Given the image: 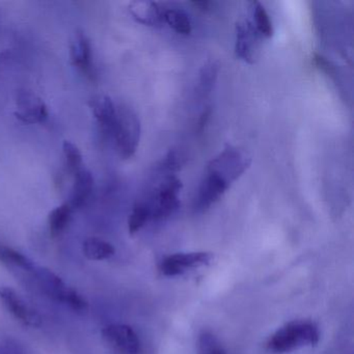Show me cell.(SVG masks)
Segmentation results:
<instances>
[{"instance_id":"cell-1","label":"cell","mask_w":354,"mask_h":354,"mask_svg":"<svg viewBox=\"0 0 354 354\" xmlns=\"http://www.w3.org/2000/svg\"><path fill=\"white\" fill-rule=\"evenodd\" d=\"M252 165V159L237 147L227 145L207 165L204 177L198 186L194 209L203 213L216 204Z\"/></svg>"},{"instance_id":"cell-2","label":"cell","mask_w":354,"mask_h":354,"mask_svg":"<svg viewBox=\"0 0 354 354\" xmlns=\"http://www.w3.org/2000/svg\"><path fill=\"white\" fill-rule=\"evenodd\" d=\"M320 339L316 323L308 320H294L277 329L269 337L266 349L273 354H283L300 348L315 346Z\"/></svg>"},{"instance_id":"cell-3","label":"cell","mask_w":354,"mask_h":354,"mask_svg":"<svg viewBox=\"0 0 354 354\" xmlns=\"http://www.w3.org/2000/svg\"><path fill=\"white\" fill-rule=\"evenodd\" d=\"M182 187L181 180L175 175H165L155 184L148 196L142 200L148 206L152 221L167 218L179 209Z\"/></svg>"},{"instance_id":"cell-4","label":"cell","mask_w":354,"mask_h":354,"mask_svg":"<svg viewBox=\"0 0 354 354\" xmlns=\"http://www.w3.org/2000/svg\"><path fill=\"white\" fill-rule=\"evenodd\" d=\"M32 273L39 289L47 297L68 306L74 312H84L88 308V304L84 296L68 286L57 273L53 272L50 269L36 267Z\"/></svg>"},{"instance_id":"cell-5","label":"cell","mask_w":354,"mask_h":354,"mask_svg":"<svg viewBox=\"0 0 354 354\" xmlns=\"http://www.w3.org/2000/svg\"><path fill=\"white\" fill-rule=\"evenodd\" d=\"M142 126L133 109L126 105L117 107V119L113 138L120 156L129 159L136 154L140 145Z\"/></svg>"},{"instance_id":"cell-6","label":"cell","mask_w":354,"mask_h":354,"mask_svg":"<svg viewBox=\"0 0 354 354\" xmlns=\"http://www.w3.org/2000/svg\"><path fill=\"white\" fill-rule=\"evenodd\" d=\"M212 259L213 254L210 252H178L165 257L159 264V270L165 277H176L192 269L206 266L210 264Z\"/></svg>"},{"instance_id":"cell-7","label":"cell","mask_w":354,"mask_h":354,"mask_svg":"<svg viewBox=\"0 0 354 354\" xmlns=\"http://www.w3.org/2000/svg\"><path fill=\"white\" fill-rule=\"evenodd\" d=\"M261 36L250 20H239L235 28V55L244 63L254 65L260 55Z\"/></svg>"},{"instance_id":"cell-8","label":"cell","mask_w":354,"mask_h":354,"mask_svg":"<svg viewBox=\"0 0 354 354\" xmlns=\"http://www.w3.org/2000/svg\"><path fill=\"white\" fill-rule=\"evenodd\" d=\"M105 343L117 354H140V341L138 333L127 324H109L102 329Z\"/></svg>"},{"instance_id":"cell-9","label":"cell","mask_w":354,"mask_h":354,"mask_svg":"<svg viewBox=\"0 0 354 354\" xmlns=\"http://www.w3.org/2000/svg\"><path fill=\"white\" fill-rule=\"evenodd\" d=\"M16 119L24 124H41L48 118V109L42 98L32 91H20L16 97Z\"/></svg>"},{"instance_id":"cell-10","label":"cell","mask_w":354,"mask_h":354,"mask_svg":"<svg viewBox=\"0 0 354 354\" xmlns=\"http://www.w3.org/2000/svg\"><path fill=\"white\" fill-rule=\"evenodd\" d=\"M0 300L8 312L22 324L30 327H40L42 318L32 306H28L24 298L9 287H0Z\"/></svg>"},{"instance_id":"cell-11","label":"cell","mask_w":354,"mask_h":354,"mask_svg":"<svg viewBox=\"0 0 354 354\" xmlns=\"http://www.w3.org/2000/svg\"><path fill=\"white\" fill-rule=\"evenodd\" d=\"M70 59L72 65L77 68L86 77L94 80L92 45L82 30H76L72 37L70 42Z\"/></svg>"},{"instance_id":"cell-12","label":"cell","mask_w":354,"mask_h":354,"mask_svg":"<svg viewBox=\"0 0 354 354\" xmlns=\"http://www.w3.org/2000/svg\"><path fill=\"white\" fill-rule=\"evenodd\" d=\"M88 106L98 124L101 133L106 138H113L117 119V106L111 97L106 95H95L88 101Z\"/></svg>"},{"instance_id":"cell-13","label":"cell","mask_w":354,"mask_h":354,"mask_svg":"<svg viewBox=\"0 0 354 354\" xmlns=\"http://www.w3.org/2000/svg\"><path fill=\"white\" fill-rule=\"evenodd\" d=\"M129 12L138 24L150 28H162L165 24V12L160 6L154 1H132L129 3Z\"/></svg>"},{"instance_id":"cell-14","label":"cell","mask_w":354,"mask_h":354,"mask_svg":"<svg viewBox=\"0 0 354 354\" xmlns=\"http://www.w3.org/2000/svg\"><path fill=\"white\" fill-rule=\"evenodd\" d=\"M94 189V177L88 169L82 167L73 176L71 196L68 204L72 209L82 208L92 194Z\"/></svg>"},{"instance_id":"cell-15","label":"cell","mask_w":354,"mask_h":354,"mask_svg":"<svg viewBox=\"0 0 354 354\" xmlns=\"http://www.w3.org/2000/svg\"><path fill=\"white\" fill-rule=\"evenodd\" d=\"M84 257L90 261H103L111 259L115 250L113 244L100 238L91 237L84 240L82 244Z\"/></svg>"},{"instance_id":"cell-16","label":"cell","mask_w":354,"mask_h":354,"mask_svg":"<svg viewBox=\"0 0 354 354\" xmlns=\"http://www.w3.org/2000/svg\"><path fill=\"white\" fill-rule=\"evenodd\" d=\"M250 5V13L252 16V20H250V22L252 26L256 28L261 38L270 39L273 36L272 22L264 6L259 1H252Z\"/></svg>"},{"instance_id":"cell-17","label":"cell","mask_w":354,"mask_h":354,"mask_svg":"<svg viewBox=\"0 0 354 354\" xmlns=\"http://www.w3.org/2000/svg\"><path fill=\"white\" fill-rule=\"evenodd\" d=\"M73 209L70 207L68 203L61 205L53 209L48 216L49 231L53 237H57L62 235L64 231L67 229Z\"/></svg>"},{"instance_id":"cell-18","label":"cell","mask_w":354,"mask_h":354,"mask_svg":"<svg viewBox=\"0 0 354 354\" xmlns=\"http://www.w3.org/2000/svg\"><path fill=\"white\" fill-rule=\"evenodd\" d=\"M0 262L9 265V266L30 271V272H32L34 269L36 268L32 261L28 259V257L24 256L22 252H18L15 248L1 245V244H0Z\"/></svg>"},{"instance_id":"cell-19","label":"cell","mask_w":354,"mask_h":354,"mask_svg":"<svg viewBox=\"0 0 354 354\" xmlns=\"http://www.w3.org/2000/svg\"><path fill=\"white\" fill-rule=\"evenodd\" d=\"M165 24H167L174 32L182 36H188L192 34V26L189 16L182 10H165Z\"/></svg>"},{"instance_id":"cell-20","label":"cell","mask_w":354,"mask_h":354,"mask_svg":"<svg viewBox=\"0 0 354 354\" xmlns=\"http://www.w3.org/2000/svg\"><path fill=\"white\" fill-rule=\"evenodd\" d=\"M219 65L217 62L209 61L203 66L200 71L198 92L200 96L206 97L210 94L218 76Z\"/></svg>"},{"instance_id":"cell-21","label":"cell","mask_w":354,"mask_h":354,"mask_svg":"<svg viewBox=\"0 0 354 354\" xmlns=\"http://www.w3.org/2000/svg\"><path fill=\"white\" fill-rule=\"evenodd\" d=\"M64 165L66 173L74 176L82 167V155L76 145L69 140L63 142Z\"/></svg>"},{"instance_id":"cell-22","label":"cell","mask_w":354,"mask_h":354,"mask_svg":"<svg viewBox=\"0 0 354 354\" xmlns=\"http://www.w3.org/2000/svg\"><path fill=\"white\" fill-rule=\"evenodd\" d=\"M149 221H151L150 211L144 201L136 203L128 219V230L131 235L138 233Z\"/></svg>"},{"instance_id":"cell-23","label":"cell","mask_w":354,"mask_h":354,"mask_svg":"<svg viewBox=\"0 0 354 354\" xmlns=\"http://www.w3.org/2000/svg\"><path fill=\"white\" fill-rule=\"evenodd\" d=\"M183 163V154L178 150H171L159 161L158 165L155 167V171L173 175L175 171H179Z\"/></svg>"},{"instance_id":"cell-24","label":"cell","mask_w":354,"mask_h":354,"mask_svg":"<svg viewBox=\"0 0 354 354\" xmlns=\"http://www.w3.org/2000/svg\"><path fill=\"white\" fill-rule=\"evenodd\" d=\"M198 354H227L218 339L208 331L201 333L198 341Z\"/></svg>"},{"instance_id":"cell-25","label":"cell","mask_w":354,"mask_h":354,"mask_svg":"<svg viewBox=\"0 0 354 354\" xmlns=\"http://www.w3.org/2000/svg\"><path fill=\"white\" fill-rule=\"evenodd\" d=\"M0 354H26L24 348L16 339L6 337L0 339Z\"/></svg>"},{"instance_id":"cell-26","label":"cell","mask_w":354,"mask_h":354,"mask_svg":"<svg viewBox=\"0 0 354 354\" xmlns=\"http://www.w3.org/2000/svg\"><path fill=\"white\" fill-rule=\"evenodd\" d=\"M192 5L200 8V10H202V11H208L209 6L211 5V3H209V1H194V3H192Z\"/></svg>"}]
</instances>
